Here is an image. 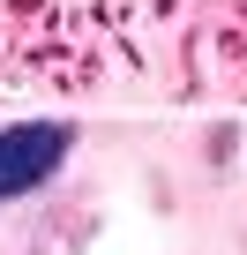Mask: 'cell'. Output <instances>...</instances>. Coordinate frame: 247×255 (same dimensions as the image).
I'll return each mask as SVG.
<instances>
[{
	"mask_svg": "<svg viewBox=\"0 0 247 255\" xmlns=\"http://www.w3.org/2000/svg\"><path fill=\"white\" fill-rule=\"evenodd\" d=\"M75 150V128L60 120H30V128H0V203L8 195H30L60 173V158Z\"/></svg>",
	"mask_w": 247,
	"mask_h": 255,
	"instance_id": "1",
	"label": "cell"
}]
</instances>
